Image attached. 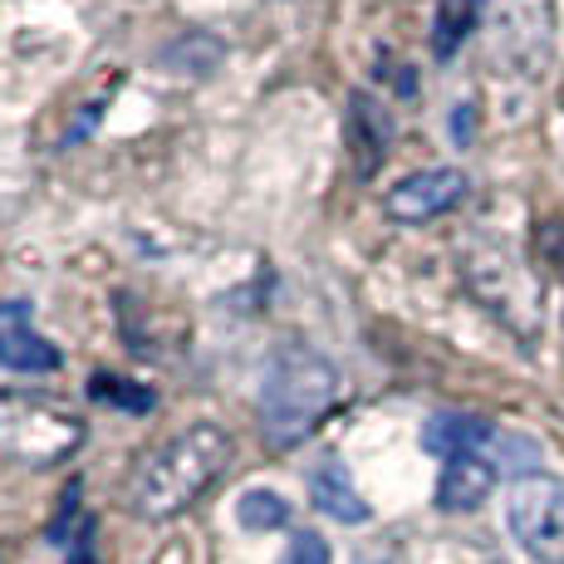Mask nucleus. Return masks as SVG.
<instances>
[{
    "label": "nucleus",
    "mask_w": 564,
    "mask_h": 564,
    "mask_svg": "<svg viewBox=\"0 0 564 564\" xmlns=\"http://www.w3.org/2000/svg\"><path fill=\"white\" fill-rule=\"evenodd\" d=\"M226 466H231V437L216 422H192L138 462L133 481H128V511L143 520L182 516L192 501L212 491Z\"/></svg>",
    "instance_id": "1"
},
{
    "label": "nucleus",
    "mask_w": 564,
    "mask_h": 564,
    "mask_svg": "<svg viewBox=\"0 0 564 564\" xmlns=\"http://www.w3.org/2000/svg\"><path fill=\"white\" fill-rule=\"evenodd\" d=\"M339 368L305 344H285L260 383V432L270 447H300L339 403Z\"/></svg>",
    "instance_id": "2"
},
{
    "label": "nucleus",
    "mask_w": 564,
    "mask_h": 564,
    "mask_svg": "<svg viewBox=\"0 0 564 564\" xmlns=\"http://www.w3.org/2000/svg\"><path fill=\"white\" fill-rule=\"evenodd\" d=\"M84 437V422L74 412L25 393H0V452L25 466L64 462Z\"/></svg>",
    "instance_id": "3"
},
{
    "label": "nucleus",
    "mask_w": 564,
    "mask_h": 564,
    "mask_svg": "<svg viewBox=\"0 0 564 564\" xmlns=\"http://www.w3.org/2000/svg\"><path fill=\"white\" fill-rule=\"evenodd\" d=\"M506 525L530 560L564 564V481L545 471L520 476L506 501Z\"/></svg>",
    "instance_id": "4"
},
{
    "label": "nucleus",
    "mask_w": 564,
    "mask_h": 564,
    "mask_svg": "<svg viewBox=\"0 0 564 564\" xmlns=\"http://www.w3.org/2000/svg\"><path fill=\"white\" fill-rule=\"evenodd\" d=\"M462 197H466V172L427 167V172H412V177L398 182V187L383 197V212L403 226H422V221H432V216L452 212Z\"/></svg>",
    "instance_id": "5"
},
{
    "label": "nucleus",
    "mask_w": 564,
    "mask_h": 564,
    "mask_svg": "<svg viewBox=\"0 0 564 564\" xmlns=\"http://www.w3.org/2000/svg\"><path fill=\"white\" fill-rule=\"evenodd\" d=\"M0 368L10 373H54L59 349L35 329L25 300H0Z\"/></svg>",
    "instance_id": "6"
},
{
    "label": "nucleus",
    "mask_w": 564,
    "mask_h": 564,
    "mask_svg": "<svg viewBox=\"0 0 564 564\" xmlns=\"http://www.w3.org/2000/svg\"><path fill=\"white\" fill-rule=\"evenodd\" d=\"M491 442H496V427L486 417H471V412H437V417H427V427H422V447L442 462L481 457Z\"/></svg>",
    "instance_id": "7"
},
{
    "label": "nucleus",
    "mask_w": 564,
    "mask_h": 564,
    "mask_svg": "<svg viewBox=\"0 0 564 564\" xmlns=\"http://www.w3.org/2000/svg\"><path fill=\"white\" fill-rule=\"evenodd\" d=\"M496 486V462L486 457H452L442 466V481H437V506L442 511H476V506L491 496Z\"/></svg>",
    "instance_id": "8"
},
{
    "label": "nucleus",
    "mask_w": 564,
    "mask_h": 564,
    "mask_svg": "<svg viewBox=\"0 0 564 564\" xmlns=\"http://www.w3.org/2000/svg\"><path fill=\"white\" fill-rule=\"evenodd\" d=\"M310 501L319 506L329 520H344V525H364V520H368V501L354 491L349 471H344L334 457H324L310 471Z\"/></svg>",
    "instance_id": "9"
},
{
    "label": "nucleus",
    "mask_w": 564,
    "mask_h": 564,
    "mask_svg": "<svg viewBox=\"0 0 564 564\" xmlns=\"http://www.w3.org/2000/svg\"><path fill=\"white\" fill-rule=\"evenodd\" d=\"M388 143H393V118L383 113V104L368 99V94H354V108H349V148L359 153V172H373L378 162L388 158Z\"/></svg>",
    "instance_id": "10"
},
{
    "label": "nucleus",
    "mask_w": 564,
    "mask_h": 564,
    "mask_svg": "<svg viewBox=\"0 0 564 564\" xmlns=\"http://www.w3.org/2000/svg\"><path fill=\"white\" fill-rule=\"evenodd\" d=\"M481 0H437V20H432V54L452 59L462 50V40L476 30Z\"/></svg>",
    "instance_id": "11"
},
{
    "label": "nucleus",
    "mask_w": 564,
    "mask_h": 564,
    "mask_svg": "<svg viewBox=\"0 0 564 564\" xmlns=\"http://www.w3.org/2000/svg\"><path fill=\"white\" fill-rule=\"evenodd\" d=\"M236 520H241L246 530H280L290 520V501L280 491L251 486V491H241V501H236Z\"/></svg>",
    "instance_id": "12"
},
{
    "label": "nucleus",
    "mask_w": 564,
    "mask_h": 564,
    "mask_svg": "<svg viewBox=\"0 0 564 564\" xmlns=\"http://www.w3.org/2000/svg\"><path fill=\"white\" fill-rule=\"evenodd\" d=\"M94 398H104V403H123V408H133V412L153 408V393H148V388H128L123 378H108V373L94 378Z\"/></svg>",
    "instance_id": "13"
},
{
    "label": "nucleus",
    "mask_w": 564,
    "mask_h": 564,
    "mask_svg": "<svg viewBox=\"0 0 564 564\" xmlns=\"http://www.w3.org/2000/svg\"><path fill=\"white\" fill-rule=\"evenodd\" d=\"M280 564H329V545H324V535H314V530H300V535L290 540V550L280 555Z\"/></svg>",
    "instance_id": "14"
},
{
    "label": "nucleus",
    "mask_w": 564,
    "mask_h": 564,
    "mask_svg": "<svg viewBox=\"0 0 564 564\" xmlns=\"http://www.w3.org/2000/svg\"><path fill=\"white\" fill-rule=\"evenodd\" d=\"M69 564H94V555H89V550H79V555H74Z\"/></svg>",
    "instance_id": "15"
}]
</instances>
